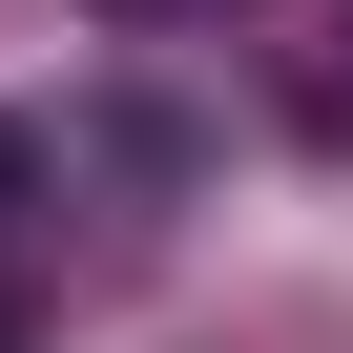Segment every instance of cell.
I'll return each mask as SVG.
<instances>
[{
	"mask_svg": "<svg viewBox=\"0 0 353 353\" xmlns=\"http://www.w3.org/2000/svg\"><path fill=\"white\" fill-rule=\"evenodd\" d=\"M0 208H21V125H0Z\"/></svg>",
	"mask_w": 353,
	"mask_h": 353,
	"instance_id": "1",
	"label": "cell"
},
{
	"mask_svg": "<svg viewBox=\"0 0 353 353\" xmlns=\"http://www.w3.org/2000/svg\"><path fill=\"white\" fill-rule=\"evenodd\" d=\"M0 353H21V312H0Z\"/></svg>",
	"mask_w": 353,
	"mask_h": 353,
	"instance_id": "2",
	"label": "cell"
}]
</instances>
